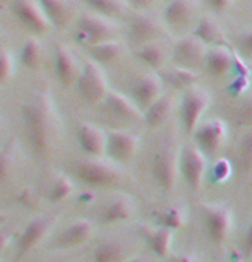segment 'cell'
<instances>
[{
	"mask_svg": "<svg viewBox=\"0 0 252 262\" xmlns=\"http://www.w3.org/2000/svg\"><path fill=\"white\" fill-rule=\"evenodd\" d=\"M21 123L34 156H47L62 134V120L48 88H39L21 105Z\"/></svg>",
	"mask_w": 252,
	"mask_h": 262,
	"instance_id": "6da1fadb",
	"label": "cell"
},
{
	"mask_svg": "<svg viewBox=\"0 0 252 262\" xmlns=\"http://www.w3.org/2000/svg\"><path fill=\"white\" fill-rule=\"evenodd\" d=\"M180 175V149L174 139L163 141L153 155L151 177L155 184L163 192H172L175 189Z\"/></svg>",
	"mask_w": 252,
	"mask_h": 262,
	"instance_id": "7a4b0ae2",
	"label": "cell"
},
{
	"mask_svg": "<svg viewBox=\"0 0 252 262\" xmlns=\"http://www.w3.org/2000/svg\"><path fill=\"white\" fill-rule=\"evenodd\" d=\"M74 173L84 185L93 189L112 187L122 180V171L118 170L117 163L103 158H86L76 163Z\"/></svg>",
	"mask_w": 252,
	"mask_h": 262,
	"instance_id": "3957f363",
	"label": "cell"
},
{
	"mask_svg": "<svg viewBox=\"0 0 252 262\" xmlns=\"http://www.w3.org/2000/svg\"><path fill=\"white\" fill-rule=\"evenodd\" d=\"M76 88L79 96L82 98L88 105H98V103L105 101L107 95L110 93L108 90L107 74L101 69L100 63L95 60H86L81 67V74H79Z\"/></svg>",
	"mask_w": 252,
	"mask_h": 262,
	"instance_id": "277c9868",
	"label": "cell"
},
{
	"mask_svg": "<svg viewBox=\"0 0 252 262\" xmlns=\"http://www.w3.org/2000/svg\"><path fill=\"white\" fill-rule=\"evenodd\" d=\"M117 26L101 14H82L76 23L74 38L84 47H93L103 41H110L115 36Z\"/></svg>",
	"mask_w": 252,
	"mask_h": 262,
	"instance_id": "5b68a950",
	"label": "cell"
},
{
	"mask_svg": "<svg viewBox=\"0 0 252 262\" xmlns=\"http://www.w3.org/2000/svg\"><path fill=\"white\" fill-rule=\"evenodd\" d=\"M201 214L207 238L215 245L225 244L234 226V214L230 207L225 204H201Z\"/></svg>",
	"mask_w": 252,
	"mask_h": 262,
	"instance_id": "8992f818",
	"label": "cell"
},
{
	"mask_svg": "<svg viewBox=\"0 0 252 262\" xmlns=\"http://www.w3.org/2000/svg\"><path fill=\"white\" fill-rule=\"evenodd\" d=\"M211 98L207 95L206 90L202 88H191V90L184 91L180 100L179 113H180V123L182 128L187 136H192L194 130L199 127L201 117L204 115V112L209 106Z\"/></svg>",
	"mask_w": 252,
	"mask_h": 262,
	"instance_id": "52a82bcc",
	"label": "cell"
},
{
	"mask_svg": "<svg viewBox=\"0 0 252 262\" xmlns=\"http://www.w3.org/2000/svg\"><path fill=\"white\" fill-rule=\"evenodd\" d=\"M207 170V156L196 144H185L180 149V175L191 190H199Z\"/></svg>",
	"mask_w": 252,
	"mask_h": 262,
	"instance_id": "ba28073f",
	"label": "cell"
},
{
	"mask_svg": "<svg viewBox=\"0 0 252 262\" xmlns=\"http://www.w3.org/2000/svg\"><path fill=\"white\" fill-rule=\"evenodd\" d=\"M192 139L202 155H206L207 158L216 156L226 141L225 122H221L220 118H211V120L201 123L192 134Z\"/></svg>",
	"mask_w": 252,
	"mask_h": 262,
	"instance_id": "9c48e42d",
	"label": "cell"
},
{
	"mask_svg": "<svg viewBox=\"0 0 252 262\" xmlns=\"http://www.w3.org/2000/svg\"><path fill=\"white\" fill-rule=\"evenodd\" d=\"M57 221H58V214H41L29 221L17 238V244H16L17 257L26 255L34 247H38L41 244V242L47 238V235L52 231L53 226H55Z\"/></svg>",
	"mask_w": 252,
	"mask_h": 262,
	"instance_id": "30bf717a",
	"label": "cell"
},
{
	"mask_svg": "<svg viewBox=\"0 0 252 262\" xmlns=\"http://www.w3.org/2000/svg\"><path fill=\"white\" fill-rule=\"evenodd\" d=\"M11 11L24 28L36 34H45L52 28L39 0H11Z\"/></svg>",
	"mask_w": 252,
	"mask_h": 262,
	"instance_id": "8fae6325",
	"label": "cell"
},
{
	"mask_svg": "<svg viewBox=\"0 0 252 262\" xmlns=\"http://www.w3.org/2000/svg\"><path fill=\"white\" fill-rule=\"evenodd\" d=\"M139 151V136L131 130L107 132L105 156L113 163H129Z\"/></svg>",
	"mask_w": 252,
	"mask_h": 262,
	"instance_id": "7c38bea8",
	"label": "cell"
},
{
	"mask_svg": "<svg viewBox=\"0 0 252 262\" xmlns=\"http://www.w3.org/2000/svg\"><path fill=\"white\" fill-rule=\"evenodd\" d=\"M95 233V225L93 221L86 220V217H79L74 220L72 223H69L60 233L55 236L53 240V247L55 249H64V250H71L77 249L86 244Z\"/></svg>",
	"mask_w": 252,
	"mask_h": 262,
	"instance_id": "4fadbf2b",
	"label": "cell"
},
{
	"mask_svg": "<svg viewBox=\"0 0 252 262\" xmlns=\"http://www.w3.org/2000/svg\"><path fill=\"white\" fill-rule=\"evenodd\" d=\"M132 101L139 106L141 112L148 110L158 98L163 96V79L158 74H144L131 86Z\"/></svg>",
	"mask_w": 252,
	"mask_h": 262,
	"instance_id": "5bb4252c",
	"label": "cell"
},
{
	"mask_svg": "<svg viewBox=\"0 0 252 262\" xmlns=\"http://www.w3.org/2000/svg\"><path fill=\"white\" fill-rule=\"evenodd\" d=\"M53 60H55V76L62 86H71L77 81L81 69H79L77 58L66 43L57 41L53 45Z\"/></svg>",
	"mask_w": 252,
	"mask_h": 262,
	"instance_id": "9a60e30c",
	"label": "cell"
},
{
	"mask_svg": "<svg viewBox=\"0 0 252 262\" xmlns=\"http://www.w3.org/2000/svg\"><path fill=\"white\" fill-rule=\"evenodd\" d=\"M77 142L88 158H101L107 151V132L95 123L82 122L77 127Z\"/></svg>",
	"mask_w": 252,
	"mask_h": 262,
	"instance_id": "2e32d148",
	"label": "cell"
},
{
	"mask_svg": "<svg viewBox=\"0 0 252 262\" xmlns=\"http://www.w3.org/2000/svg\"><path fill=\"white\" fill-rule=\"evenodd\" d=\"M141 238L144 240L146 247L160 259H168L172 255V242H174V230L163 228V226H137Z\"/></svg>",
	"mask_w": 252,
	"mask_h": 262,
	"instance_id": "e0dca14e",
	"label": "cell"
},
{
	"mask_svg": "<svg viewBox=\"0 0 252 262\" xmlns=\"http://www.w3.org/2000/svg\"><path fill=\"white\" fill-rule=\"evenodd\" d=\"M204 43H201L196 36H184L175 43L172 50V60L175 66L191 69L197 63L204 62Z\"/></svg>",
	"mask_w": 252,
	"mask_h": 262,
	"instance_id": "ac0fdd59",
	"label": "cell"
},
{
	"mask_svg": "<svg viewBox=\"0 0 252 262\" xmlns=\"http://www.w3.org/2000/svg\"><path fill=\"white\" fill-rule=\"evenodd\" d=\"M134 214H136V204L132 201V197H129L127 194H115L113 197H110L100 211L101 221L107 225L129 221Z\"/></svg>",
	"mask_w": 252,
	"mask_h": 262,
	"instance_id": "d6986e66",
	"label": "cell"
},
{
	"mask_svg": "<svg viewBox=\"0 0 252 262\" xmlns=\"http://www.w3.org/2000/svg\"><path fill=\"white\" fill-rule=\"evenodd\" d=\"M161 33L160 23L150 14H136L129 23V36L132 41L146 45Z\"/></svg>",
	"mask_w": 252,
	"mask_h": 262,
	"instance_id": "ffe728a7",
	"label": "cell"
},
{
	"mask_svg": "<svg viewBox=\"0 0 252 262\" xmlns=\"http://www.w3.org/2000/svg\"><path fill=\"white\" fill-rule=\"evenodd\" d=\"M131 249L123 240H103L93 250L91 262H127L131 259Z\"/></svg>",
	"mask_w": 252,
	"mask_h": 262,
	"instance_id": "44dd1931",
	"label": "cell"
},
{
	"mask_svg": "<svg viewBox=\"0 0 252 262\" xmlns=\"http://www.w3.org/2000/svg\"><path fill=\"white\" fill-rule=\"evenodd\" d=\"M105 106L107 110L115 115L117 118L122 120H139L142 118V112L139 110V106L132 101V98H127L125 95L118 91H110L105 98Z\"/></svg>",
	"mask_w": 252,
	"mask_h": 262,
	"instance_id": "7402d4cb",
	"label": "cell"
},
{
	"mask_svg": "<svg viewBox=\"0 0 252 262\" xmlns=\"http://www.w3.org/2000/svg\"><path fill=\"white\" fill-rule=\"evenodd\" d=\"M202 66H204L206 72L209 74V76L220 77L228 72L232 66H234V53L223 45L211 47L209 50H206Z\"/></svg>",
	"mask_w": 252,
	"mask_h": 262,
	"instance_id": "603a6c76",
	"label": "cell"
},
{
	"mask_svg": "<svg viewBox=\"0 0 252 262\" xmlns=\"http://www.w3.org/2000/svg\"><path fill=\"white\" fill-rule=\"evenodd\" d=\"M39 4L55 29H64L72 21L74 6L71 0H39Z\"/></svg>",
	"mask_w": 252,
	"mask_h": 262,
	"instance_id": "cb8c5ba5",
	"label": "cell"
},
{
	"mask_svg": "<svg viewBox=\"0 0 252 262\" xmlns=\"http://www.w3.org/2000/svg\"><path fill=\"white\" fill-rule=\"evenodd\" d=\"M194 0H170L163 11V19L168 26L182 28L194 16Z\"/></svg>",
	"mask_w": 252,
	"mask_h": 262,
	"instance_id": "d4e9b609",
	"label": "cell"
},
{
	"mask_svg": "<svg viewBox=\"0 0 252 262\" xmlns=\"http://www.w3.org/2000/svg\"><path fill=\"white\" fill-rule=\"evenodd\" d=\"M175 106V101H174V96L170 95H163L161 98L153 103V105L148 108V110L142 112V118H144L146 125L151 127V128H156L163 125L168 117L172 115V110Z\"/></svg>",
	"mask_w": 252,
	"mask_h": 262,
	"instance_id": "484cf974",
	"label": "cell"
},
{
	"mask_svg": "<svg viewBox=\"0 0 252 262\" xmlns=\"http://www.w3.org/2000/svg\"><path fill=\"white\" fill-rule=\"evenodd\" d=\"M160 77L166 84H170L174 90H180V91L191 90V88H194L197 82V74L192 71V69H185V67H179V66L165 69Z\"/></svg>",
	"mask_w": 252,
	"mask_h": 262,
	"instance_id": "4316f807",
	"label": "cell"
},
{
	"mask_svg": "<svg viewBox=\"0 0 252 262\" xmlns=\"http://www.w3.org/2000/svg\"><path fill=\"white\" fill-rule=\"evenodd\" d=\"M192 36H196L201 43H204V45L218 47L223 43L225 33L213 17L204 16L197 21V26L194 29V33H192Z\"/></svg>",
	"mask_w": 252,
	"mask_h": 262,
	"instance_id": "83f0119b",
	"label": "cell"
},
{
	"mask_svg": "<svg viewBox=\"0 0 252 262\" xmlns=\"http://www.w3.org/2000/svg\"><path fill=\"white\" fill-rule=\"evenodd\" d=\"M88 52H90L91 58L96 63L107 66V63L115 62L123 55L125 45H123L122 41H118V39H110V41H103V43H98V45L90 47Z\"/></svg>",
	"mask_w": 252,
	"mask_h": 262,
	"instance_id": "f1b7e54d",
	"label": "cell"
},
{
	"mask_svg": "<svg viewBox=\"0 0 252 262\" xmlns=\"http://www.w3.org/2000/svg\"><path fill=\"white\" fill-rule=\"evenodd\" d=\"M136 57L139 58L142 63H146L151 69H161L168 60V50L161 43L151 41L146 45H141L139 50L136 52Z\"/></svg>",
	"mask_w": 252,
	"mask_h": 262,
	"instance_id": "f546056e",
	"label": "cell"
},
{
	"mask_svg": "<svg viewBox=\"0 0 252 262\" xmlns=\"http://www.w3.org/2000/svg\"><path fill=\"white\" fill-rule=\"evenodd\" d=\"M19 58H21L23 66L29 69V71H38L43 60V47H41V43H39V39L34 36H29L26 41H24L21 53H19Z\"/></svg>",
	"mask_w": 252,
	"mask_h": 262,
	"instance_id": "4dcf8cb0",
	"label": "cell"
},
{
	"mask_svg": "<svg viewBox=\"0 0 252 262\" xmlns=\"http://www.w3.org/2000/svg\"><path fill=\"white\" fill-rule=\"evenodd\" d=\"M155 216H156L158 226H163V228L174 230V231L182 228V226H185V221H187L184 209L179 206H170L161 211H156Z\"/></svg>",
	"mask_w": 252,
	"mask_h": 262,
	"instance_id": "1f68e13d",
	"label": "cell"
},
{
	"mask_svg": "<svg viewBox=\"0 0 252 262\" xmlns=\"http://www.w3.org/2000/svg\"><path fill=\"white\" fill-rule=\"evenodd\" d=\"M17 155L19 146L16 139H11L0 149V182H6L12 175L14 168H16Z\"/></svg>",
	"mask_w": 252,
	"mask_h": 262,
	"instance_id": "d6a6232c",
	"label": "cell"
},
{
	"mask_svg": "<svg viewBox=\"0 0 252 262\" xmlns=\"http://www.w3.org/2000/svg\"><path fill=\"white\" fill-rule=\"evenodd\" d=\"M72 192H74V184L71 182V179L66 175H57L53 179L52 185L48 187L47 199L52 204H58V202L66 201L67 197H71Z\"/></svg>",
	"mask_w": 252,
	"mask_h": 262,
	"instance_id": "836d02e7",
	"label": "cell"
},
{
	"mask_svg": "<svg viewBox=\"0 0 252 262\" xmlns=\"http://www.w3.org/2000/svg\"><path fill=\"white\" fill-rule=\"evenodd\" d=\"M84 4L107 17L120 16L127 9V0H84Z\"/></svg>",
	"mask_w": 252,
	"mask_h": 262,
	"instance_id": "e575fe53",
	"label": "cell"
},
{
	"mask_svg": "<svg viewBox=\"0 0 252 262\" xmlns=\"http://www.w3.org/2000/svg\"><path fill=\"white\" fill-rule=\"evenodd\" d=\"M239 170L240 173L252 171V127L242 136L239 146Z\"/></svg>",
	"mask_w": 252,
	"mask_h": 262,
	"instance_id": "d590c367",
	"label": "cell"
},
{
	"mask_svg": "<svg viewBox=\"0 0 252 262\" xmlns=\"http://www.w3.org/2000/svg\"><path fill=\"white\" fill-rule=\"evenodd\" d=\"M14 76V58L9 48L0 47V86L9 82Z\"/></svg>",
	"mask_w": 252,
	"mask_h": 262,
	"instance_id": "8d00e7d4",
	"label": "cell"
},
{
	"mask_svg": "<svg viewBox=\"0 0 252 262\" xmlns=\"http://www.w3.org/2000/svg\"><path fill=\"white\" fill-rule=\"evenodd\" d=\"M235 123L242 127H252V95L245 96L235 110Z\"/></svg>",
	"mask_w": 252,
	"mask_h": 262,
	"instance_id": "74e56055",
	"label": "cell"
},
{
	"mask_svg": "<svg viewBox=\"0 0 252 262\" xmlns=\"http://www.w3.org/2000/svg\"><path fill=\"white\" fill-rule=\"evenodd\" d=\"M232 171H234V168H232V163L228 160H218L213 165V170H211V180L215 182V184H223L230 179Z\"/></svg>",
	"mask_w": 252,
	"mask_h": 262,
	"instance_id": "f35d334b",
	"label": "cell"
},
{
	"mask_svg": "<svg viewBox=\"0 0 252 262\" xmlns=\"http://www.w3.org/2000/svg\"><path fill=\"white\" fill-rule=\"evenodd\" d=\"M250 76H235V79L228 84V91L232 96H239L242 93L247 91V88H249L250 84Z\"/></svg>",
	"mask_w": 252,
	"mask_h": 262,
	"instance_id": "ab89813d",
	"label": "cell"
},
{
	"mask_svg": "<svg viewBox=\"0 0 252 262\" xmlns=\"http://www.w3.org/2000/svg\"><path fill=\"white\" fill-rule=\"evenodd\" d=\"M239 47L244 55L247 57H252V29H249V31L242 33L240 38H239Z\"/></svg>",
	"mask_w": 252,
	"mask_h": 262,
	"instance_id": "60d3db41",
	"label": "cell"
},
{
	"mask_svg": "<svg viewBox=\"0 0 252 262\" xmlns=\"http://www.w3.org/2000/svg\"><path fill=\"white\" fill-rule=\"evenodd\" d=\"M206 2H207V6L211 9H215L216 12H223L234 4V0H206Z\"/></svg>",
	"mask_w": 252,
	"mask_h": 262,
	"instance_id": "b9f144b4",
	"label": "cell"
},
{
	"mask_svg": "<svg viewBox=\"0 0 252 262\" xmlns=\"http://www.w3.org/2000/svg\"><path fill=\"white\" fill-rule=\"evenodd\" d=\"M166 262H197V260L189 252H179V254H172L166 259Z\"/></svg>",
	"mask_w": 252,
	"mask_h": 262,
	"instance_id": "7bdbcfd3",
	"label": "cell"
},
{
	"mask_svg": "<svg viewBox=\"0 0 252 262\" xmlns=\"http://www.w3.org/2000/svg\"><path fill=\"white\" fill-rule=\"evenodd\" d=\"M242 249L247 255H252V223L247 228L245 235H244V242H242Z\"/></svg>",
	"mask_w": 252,
	"mask_h": 262,
	"instance_id": "ee69618b",
	"label": "cell"
},
{
	"mask_svg": "<svg viewBox=\"0 0 252 262\" xmlns=\"http://www.w3.org/2000/svg\"><path fill=\"white\" fill-rule=\"evenodd\" d=\"M11 233L7 230H0V255L4 254V250L7 249L9 244H11Z\"/></svg>",
	"mask_w": 252,
	"mask_h": 262,
	"instance_id": "f6af8a7d",
	"label": "cell"
},
{
	"mask_svg": "<svg viewBox=\"0 0 252 262\" xmlns=\"http://www.w3.org/2000/svg\"><path fill=\"white\" fill-rule=\"evenodd\" d=\"M129 2L134 4V6H137V7H144L150 4V0H129Z\"/></svg>",
	"mask_w": 252,
	"mask_h": 262,
	"instance_id": "bcb514c9",
	"label": "cell"
},
{
	"mask_svg": "<svg viewBox=\"0 0 252 262\" xmlns=\"http://www.w3.org/2000/svg\"><path fill=\"white\" fill-rule=\"evenodd\" d=\"M127 262H144V259H142V257H139V255H132Z\"/></svg>",
	"mask_w": 252,
	"mask_h": 262,
	"instance_id": "7dc6e473",
	"label": "cell"
},
{
	"mask_svg": "<svg viewBox=\"0 0 252 262\" xmlns=\"http://www.w3.org/2000/svg\"><path fill=\"white\" fill-rule=\"evenodd\" d=\"M6 4H11V0H0V6H6Z\"/></svg>",
	"mask_w": 252,
	"mask_h": 262,
	"instance_id": "c3c4849f",
	"label": "cell"
},
{
	"mask_svg": "<svg viewBox=\"0 0 252 262\" xmlns=\"http://www.w3.org/2000/svg\"><path fill=\"white\" fill-rule=\"evenodd\" d=\"M45 262H57V260H45Z\"/></svg>",
	"mask_w": 252,
	"mask_h": 262,
	"instance_id": "681fc988",
	"label": "cell"
}]
</instances>
